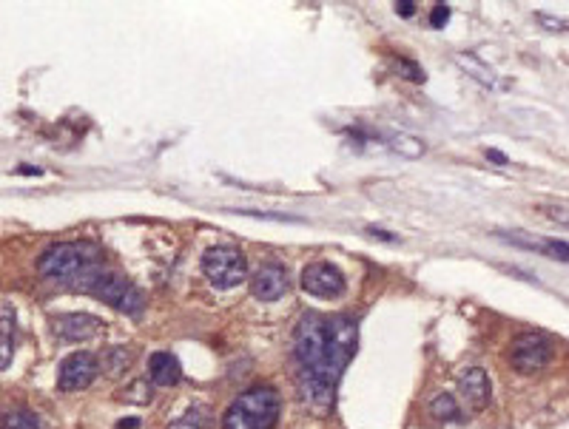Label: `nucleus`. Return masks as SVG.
<instances>
[{"mask_svg":"<svg viewBox=\"0 0 569 429\" xmlns=\"http://www.w3.org/2000/svg\"><path fill=\"white\" fill-rule=\"evenodd\" d=\"M358 327L347 316H319L305 313L293 333V358H296V384L302 401L324 412L333 407L336 384L345 367L356 355Z\"/></svg>","mask_w":569,"mask_h":429,"instance_id":"f257e3e1","label":"nucleus"},{"mask_svg":"<svg viewBox=\"0 0 569 429\" xmlns=\"http://www.w3.org/2000/svg\"><path fill=\"white\" fill-rule=\"evenodd\" d=\"M100 267V251L92 242H57L43 251L38 259V270L46 279L60 282H83L88 273Z\"/></svg>","mask_w":569,"mask_h":429,"instance_id":"f03ea898","label":"nucleus"},{"mask_svg":"<svg viewBox=\"0 0 569 429\" xmlns=\"http://www.w3.org/2000/svg\"><path fill=\"white\" fill-rule=\"evenodd\" d=\"M279 407L282 401L274 387H251L231 401L222 415V429H274Z\"/></svg>","mask_w":569,"mask_h":429,"instance_id":"7ed1b4c3","label":"nucleus"},{"mask_svg":"<svg viewBox=\"0 0 569 429\" xmlns=\"http://www.w3.org/2000/svg\"><path fill=\"white\" fill-rule=\"evenodd\" d=\"M77 287L103 298L108 308L126 313V316H142V310H145V296L129 279H123V276H117V273H103L97 267L94 273H88L83 282H77Z\"/></svg>","mask_w":569,"mask_h":429,"instance_id":"20e7f679","label":"nucleus"},{"mask_svg":"<svg viewBox=\"0 0 569 429\" xmlns=\"http://www.w3.org/2000/svg\"><path fill=\"white\" fill-rule=\"evenodd\" d=\"M202 273L217 290H231L248 279V259L239 248L217 244V248H208L202 253Z\"/></svg>","mask_w":569,"mask_h":429,"instance_id":"39448f33","label":"nucleus"},{"mask_svg":"<svg viewBox=\"0 0 569 429\" xmlns=\"http://www.w3.org/2000/svg\"><path fill=\"white\" fill-rule=\"evenodd\" d=\"M552 353H555V347L544 333H521L510 344V364H513L516 373L532 376L538 370H544L552 361Z\"/></svg>","mask_w":569,"mask_h":429,"instance_id":"423d86ee","label":"nucleus"},{"mask_svg":"<svg viewBox=\"0 0 569 429\" xmlns=\"http://www.w3.org/2000/svg\"><path fill=\"white\" fill-rule=\"evenodd\" d=\"M100 373V358L94 353H69L57 367V387L63 392H80L85 387H92V381Z\"/></svg>","mask_w":569,"mask_h":429,"instance_id":"0eeeda50","label":"nucleus"},{"mask_svg":"<svg viewBox=\"0 0 569 429\" xmlns=\"http://www.w3.org/2000/svg\"><path fill=\"white\" fill-rule=\"evenodd\" d=\"M345 276L331 262H313L302 270V290L316 298H339L345 293Z\"/></svg>","mask_w":569,"mask_h":429,"instance_id":"6e6552de","label":"nucleus"},{"mask_svg":"<svg viewBox=\"0 0 569 429\" xmlns=\"http://www.w3.org/2000/svg\"><path fill=\"white\" fill-rule=\"evenodd\" d=\"M459 392L472 410H487L493 401V384L481 367H467L459 376Z\"/></svg>","mask_w":569,"mask_h":429,"instance_id":"1a4fd4ad","label":"nucleus"},{"mask_svg":"<svg viewBox=\"0 0 569 429\" xmlns=\"http://www.w3.org/2000/svg\"><path fill=\"white\" fill-rule=\"evenodd\" d=\"M285 290H288V270L277 262L262 264L251 279V293L259 301H277L285 296Z\"/></svg>","mask_w":569,"mask_h":429,"instance_id":"9d476101","label":"nucleus"},{"mask_svg":"<svg viewBox=\"0 0 569 429\" xmlns=\"http://www.w3.org/2000/svg\"><path fill=\"white\" fill-rule=\"evenodd\" d=\"M100 319L97 316H88V313H66V316H57L51 321V330L57 339H66V342H88L94 339L100 333Z\"/></svg>","mask_w":569,"mask_h":429,"instance_id":"9b49d317","label":"nucleus"},{"mask_svg":"<svg viewBox=\"0 0 569 429\" xmlns=\"http://www.w3.org/2000/svg\"><path fill=\"white\" fill-rule=\"evenodd\" d=\"M15 342H17V316L9 301L0 304V370H6L15 358Z\"/></svg>","mask_w":569,"mask_h":429,"instance_id":"f8f14e48","label":"nucleus"},{"mask_svg":"<svg viewBox=\"0 0 569 429\" xmlns=\"http://www.w3.org/2000/svg\"><path fill=\"white\" fill-rule=\"evenodd\" d=\"M148 378H151L157 387H171L183 378V367H179L176 355L160 350V353H151L148 358Z\"/></svg>","mask_w":569,"mask_h":429,"instance_id":"ddd939ff","label":"nucleus"},{"mask_svg":"<svg viewBox=\"0 0 569 429\" xmlns=\"http://www.w3.org/2000/svg\"><path fill=\"white\" fill-rule=\"evenodd\" d=\"M456 63H459V66H461L475 83H481V85H487V88H493V85L498 83V80H495V72L484 63V60H478V57L470 54V51H467V54H464V51L456 54Z\"/></svg>","mask_w":569,"mask_h":429,"instance_id":"4468645a","label":"nucleus"},{"mask_svg":"<svg viewBox=\"0 0 569 429\" xmlns=\"http://www.w3.org/2000/svg\"><path fill=\"white\" fill-rule=\"evenodd\" d=\"M134 361V353L129 347H108L103 355H100V367L106 370V376L117 378V376H123L129 367Z\"/></svg>","mask_w":569,"mask_h":429,"instance_id":"2eb2a0df","label":"nucleus"},{"mask_svg":"<svg viewBox=\"0 0 569 429\" xmlns=\"http://www.w3.org/2000/svg\"><path fill=\"white\" fill-rule=\"evenodd\" d=\"M387 145H390L393 151L399 157H404V160H418V157H424V151H427V145L418 140V137H413V134H390L387 137Z\"/></svg>","mask_w":569,"mask_h":429,"instance_id":"dca6fc26","label":"nucleus"},{"mask_svg":"<svg viewBox=\"0 0 569 429\" xmlns=\"http://www.w3.org/2000/svg\"><path fill=\"white\" fill-rule=\"evenodd\" d=\"M430 415L436 418V421H461V410H459V404H456V398L450 395V392H438L433 401H430Z\"/></svg>","mask_w":569,"mask_h":429,"instance_id":"f3484780","label":"nucleus"},{"mask_svg":"<svg viewBox=\"0 0 569 429\" xmlns=\"http://www.w3.org/2000/svg\"><path fill=\"white\" fill-rule=\"evenodd\" d=\"M208 421H211V410L205 404H194L185 410V415H179L168 429H205Z\"/></svg>","mask_w":569,"mask_h":429,"instance_id":"a211bd4d","label":"nucleus"},{"mask_svg":"<svg viewBox=\"0 0 569 429\" xmlns=\"http://www.w3.org/2000/svg\"><path fill=\"white\" fill-rule=\"evenodd\" d=\"M0 429H43V426L32 412L15 410V412H6L3 418H0Z\"/></svg>","mask_w":569,"mask_h":429,"instance_id":"6ab92c4d","label":"nucleus"},{"mask_svg":"<svg viewBox=\"0 0 569 429\" xmlns=\"http://www.w3.org/2000/svg\"><path fill=\"white\" fill-rule=\"evenodd\" d=\"M123 401H129V404H148L151 401V387H148V381H134V384H129L126 389H123Z\"/></svg>","mask_w":569,"mask_h":429,"instance_id":"aec40b11","label":"nucleus"},{"mask_svg":"<svg viewBox=\"0 0 569 429\" xmlns=\"http://www.w3.org/2000/svg\"><path fill=\"white\" fill-rule=\"evenodd\" d=\"M541 253L547 259H555V262H563L569 264V242H558V239H544L541 242Z\"/></svg>","mask_w":569,"mask_h":429,"instance_id":"412c9836","label":"nucleus"},{"mask_svg":"<svg viewBox=\"0 0 569 429\" xmlns=\"http://www.w3.org/2000/svg\"><path fill=\"white\" fill-rule=\"evenodd\" d=\"M396 72H399L402 77L413 80V83H424V69L415 66L413 60H407V57H396Z\"/></svg>","mask_w":569,"mask_h":429,"instance_id":"4be33fe9","label":"nucleus"},{"mask_svg":"<svg viewBox=\"0 0 569 429\" xmlns=\"http://www.w3.org/2000/svg\"><path fill=\"white\" fill-rule=\"evenodd\" d=\"M541 213L550 222L569 228V208H563V205H541Z\"/></svg>","mask_w":569,"mask_h":429,"instance_id":"5701e85b","label":"nucleus"},{"mask_svg":"<svg viewBox=\"0 0 569 429\" xmlns=\"http://www.w3.org/2000/svg\"><path fill=\"white\" fill-rule=\"evenodd\" d=\"M447 20H450V6H447V3H436L433 12H430V26H433V28H444Z\"/></svg>","mask_w":569,"mask_h":429,"instance_id":"b1692460","label":"nucleus"},{"mask_svg":"<svg viewBox=\"0 0 569 429\" xmlns=\"http://www.w3.org/2000/svg\"><path fill=\"white\" fill-rule=\"evenodd\" d=\"M535 20L541 23V26H547L550 32H563V28H569V20H563V17H550V15H535Z\"/></svg>","mask_w":569,"mask_h":429,"instance_id":"393cba45","label":"nucleus"},{"mask_svg":"<svg viewBox=\"0 0 569 429\" xmlns=\"http://www.w3.org/2000/svg\"><path fill=\"white\" fill-rule=\"evenodd\" d=\"M236 213H245V217H262V219H274V222H299L296 217H285V213H259V210H248V208L236 210Z\"/></svg>","mask_w":569,"mask_h":429,"instance_id":"a878e982","label":"nucleus"},{"mask_svg":"<svg viewBox=\"0 0 569 429\" xmlns=\"http://www.w3.org/2000/svg\"><path fill=\"white\" fill-rule=\"evenodd\" d=\"M396 12H399L402 17H413V15H415V3H413V0H399Z\"/></svg>","mask_w":569,"mask_h":429,"instance_id":"bb28decb","label":"nucleus"},{"mask_svg":"<svg viewBox=\"0 0 569 429\" xmlns=\"http://www.w3.org/2000/svg\"><path fill=\"white\" fill-rule=\"evenodd\" d=\"M368 233H370L373 239H381V242H399V236L387 233V230H381V228H368Z\"/></svg>","mask_w":569,"mask_h":429,"instance_id":"cd10ccee","label":"nucleus"},{"mask_svg":"<svg viewBox=\"0 0 569 429\" xmlns=\"http://www.w3.org/2000/svg\"><path fill=\"white\" fill-rule=\"evenodd\" d=\"M484 154H487V160H493L495 165H510V160H506V157L501 154V151H495V148H487Z\"/></svg>","mask_w":569,"mask_h":429,"instance_id":"c85d7f7f","label":"nucleus"},{"mask_svg":"<svg viewBox=\"0 0 569 429\" xmlns=\"http://www.w3.org/2000/svg\"><path fill=\"white\" fill-rule=\"evenodd\" d=\"M140 421L137 418H126V421H117V429H137Z\"/></svg>","mask_w":569,"mask_h":429,"instance_id":"c756f323","label":"nucleus"},{"mask_svg":"<svg viewBox=\"0 0 569 429\" xmlns=\"http://www.w3.org/2000/svg\"><path fill=\"white\" fill-rule=\"evenodd\" d=\"M17 174H26V176H32V174H35V176H38V174H40V168H32V165H23V168H17Z\"/></svg>","mask_w":569,"mask_h":429,"instance_id":"7c9ffc66","label":"nucleus"}]
</instances>
